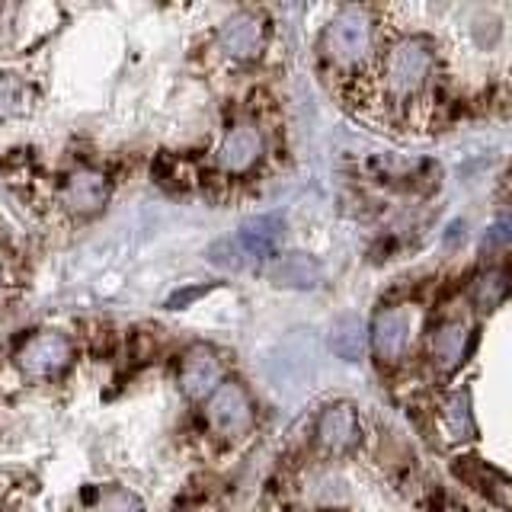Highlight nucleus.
I'll return each instance as SVG.
<instances>
[{
  "mask_svg": "<svg viewBox=\"0 0 512 512\" xmlns=\"http://www.w3.org/2000/svg\"><path fill=\"white\" fill-rule=\"evenodd\" d=\"M372 48V10L362 7H346L336 20L327 26L324 39H320V52L336 68H356L368 58Z\"/></svg>",
  "mask_w": 512,
  "mask_h": 512,
  "instance_id": "nucleus-1",
  "label": "nucleus"
},
{
  "mask_svg": "<svg viewBox=\"0 0 512 512\" xmlns=\"http://www.w3.org/2000/svg\"><path fill=\"white\" fill-rule=\"evenodd\" d=\"M432 68H436V58L426 45L404 39L394 45V52L384 61V90L394 100H416L432 77Z\"/></svg>",
  "mask_w": 512,
  "mask_h": 512,
  "instance_id": "nucleus-2",
  "label": "nucleus"
},
{
  "mask_svg": "<svg viewBox=\"0 0 512 512\" xmlns=\"http://www.w3.org/2000/svg\"><path fill=\"white\" fill-rule=\"evenodd\" d=\"M71 359H74V343L58 330H42L36 336H29L20 346V352H16V365L23 368V375L36 381L58 378L71 365Z\"/></svg>",
  "mask_w": 512,
  "mask_h": 512,
  "instance_id": "nucleus-3",
  "label": "nucleus"
},
{
  "mask_svg": "<svg viewBox=\"0 0 512 512\" xmlns=\"http://www.w3.org/2000/svg\"><path fill=\"white\" fill-rule=\"evenodd\" d=\"M205 420L224 439L247 436L253 429V404H250V394L244 391V384L221 381L218 391L208 397V404H205Z\"/></svg>",
  "mask_w": 512,
  "mask_h": 512,
  "instance_id": "nucleus-4",
  "label": "nucleus"
},
{
  "mask_svg": "<svg viewBox=\"0 0 512 512\" xmlns=\"http://www.w3.org/2000/svg\"><path fill=\"white\" fill-rule=\"evenodd\" d=\"M263 157V132L253 122L234 125L215 151V167L228 176H240L256 167V160Z\"/></svg>",
  "mask_w": 512,
  "mask_h": 512,
  "instance_id": "nucleus-5",
  "label": "nucleus"
},
{
  "mask_svg": "<svg viewBox=\"0 0 512 512\" xmlns=\"http://www.w3.org/2000/svg\"><path fill=\"white\" fill-rule=\"evenodd\" d=\"M362 439L359 413L349 404H333L317 416V445L330 455H346Z\"/></svg>",
  "mask_w": 512,
  "mask_h": 512,
  "instance_id": "nucleus-6",
  "label": "nucleus"
},
{
  "mask_svg": "<svg viewBox=\"0 0 512 512\" xmlns=\"http://www.w3.org/2000/svg\"><path fill=\"white\" fill-rule=\"evenodd\" d=\"M106 196H109L106 176L100 170H90V167H80L77 173H71L58 189V202L77 215H90V212H96V208H103Z\"/></svg>",
  "mask_w": 512,
  "mask_h": 512,
  "instance_id": "nucleus-7",
  "label": "nucleus"
},
{
  "mask_svg": "<svg viewBox=\"0 0 512 512\" xmlns=\"http://www.w3.org/2000/svg\"><path fill=\"white\" fill-rule=\"evenodd\" d=\"M180 384L186 397L202 400L212 397L221 384V362L208 346H192L183 356V368H180Z\"/></svg>",
  "mask_w": 512,
  "mask_h": 512,
  "instance_id": "nucleus-8",
  "label": "nucleus"
},
{
  "mask_svg": "<svg viewBox=\"0 0 512 512\" xmlns=\"http://www.w3.org/2000/svg\"><path fill=\"white\" fill-rule=\"evenodd\" d=\"M263 36H266V29H263V20H260V16H253V13H237L234 20H228V23L221 26L218 42H221V48H224V52H228L231 58H253V55H260Z\"/></svg>",
  "mask_w": 512,
  "mask_h": 512,
  "instance_id": "nucleus-9",
  "label": "nucleus"
},
{
  "mask_svg": "<svg viewBox=\"0 0 512 512\" xmlns=\"http://www.w3.org/2000/svg\"><path fill=\"white\" fill-rule=\"evenodd\" d=\"M407 333H410V320L400 308H388L375 317L372 324V349L381 362L397 359L407 346Z\"/></svg>",
  "mask_w": 512,
  "mask_h": 512,
  "instance_id": "nucleus-10",
  "label": "nucleus"
},
{
  "mask_svg": "<svg viewBox=\"0 0 512 512\" xmlns=\"http://www.w3.org/2000/svg\"><path fill=\"white\" fill-rule=\"evenodd\" d=\"M324 276V269L308 253H285L282 260L272 266V279L292 288H314Z\"/></svg>",
  "mask_w": 512,
  "mask_h": 512,
  "instance_id": "nucleus-11",
  "label": "nucleus"
},
{
  "mask_svg": "<svg viewBox=\"0 0 512 512\" xmlns=\"http://www.w3.org/2000/svg\"><path fill=\"white\" fill-rule=\"evenodd\" d=\"M464 346H468V333L461 324H442L436 330V340H432V352L442 368H455L464 356Z\"/></svg>",
  "mask_w": 512,
  "mask_h": 512,
  "instance_id": "nucleus-12",
  "label": "nucleus"
},
{
  "mask_svg": "<svg viewBox=\"0 0 512 512\" xmlns=\"http://www.w3.org/2000/svg\"><path fill=\"white\" fill-rule=\"evenodd\" d=\"M333 349L343 359H359L365 349V327L359 317H343L333 330Z\"/></svg>",
  "mask_w": 512,
  "mask_h": 512,
  "instance_id": "nucleus-13",
  "label": "nucleus"
},
{
  "mask_svg": "<svg viewBox=\"0 0 512 512\" xmlns=\"http://www.w3.org/2000/svg\"><path fill=\"white\" fill-rule=\"evenodd\" d=\"M26 106H29V87L10 74H0V119L20 116V112H26Z\"/></svg>",
  "mask_w": 512,
  "mask_h": 512,
  "instance_id": "nucleus-14",
  "label": "nucleus"
},
{
  "mask_svg": "<svg viewBox=\"0 0 512 512\" xmlns=\"http://www.w3.org/2000/svg\"><path fill=\"white\" fill-rule=\"evenodd\" d=\"M442 416H445V429L452 432V439H464L471 432V413H468V397L464 394H452Z\"/></svg>",
  "mask_w": 512,
  "mask_h": 512,
  "instance_id": "nucleus-15",
  "label": "nucleus"
},
{
  "mask_svg": "<svg viewBox=\"0 0 512 512\" xmlns=\"http://www.w3.org/2000/svg\"><path fill=\"white\" fill-rule=\"evenodd\" d=\"M503 292H506L503 272H490V276H484L474 285V301L480 304V308H493V304L503 298Z\"/></svg>",
  "mask_w": 512,
  "mask_h": 512,
  "instance_id": "nucleus-16",
  "label": "nucleus"
},
{
  "mask_svg": "<svg viewBox=\"0 0 512 512\" xmlns=\"http://www.w3.org/2000/svg\"><path fill=\"white\" fill-rule=\"evenodd\" d=\"M96 512H144L141 500L128 490H106L103 500L96 503Z\"/></svg>",
  "mask_w": 512,
  "mask_h": 512,
  "instance_id": "nucleus-17",
  "label": "nucleus"
},
{
  "mask_svg": "<svg viewBox=\"0 0 512 512\" xmlns=\"http://www.w3.org/2000/svg\"><path fill=\"white\" fill-rule=\"evenodd\" d=\"M199 295H202V288H192V292H180V295H173V298H170V308H176V304H183V301L199 298Z\"/></svg>",
  "mask_w": 512,
  "mask_h": 512,
  "instance_id": "nucleus-18",
  "label": "nucleus"
},
{
  "mask_svg": "<svg viewBox=\"0 0 512 512\" xmlns=\"http://www.w3.org/2000/svg\"><path fill=\"white\" fill-rule=\"evenodd\" d=\"M487 480H490V490H493V474H487ZM496 500L506 503V496H503V490H500V487H496Z\"/></svg>",
  "mask_w": 512,
  "mask_h": 512,
  "instance_id": "nucleus-19",
  "label": "nucleus"
}]
</instances>
